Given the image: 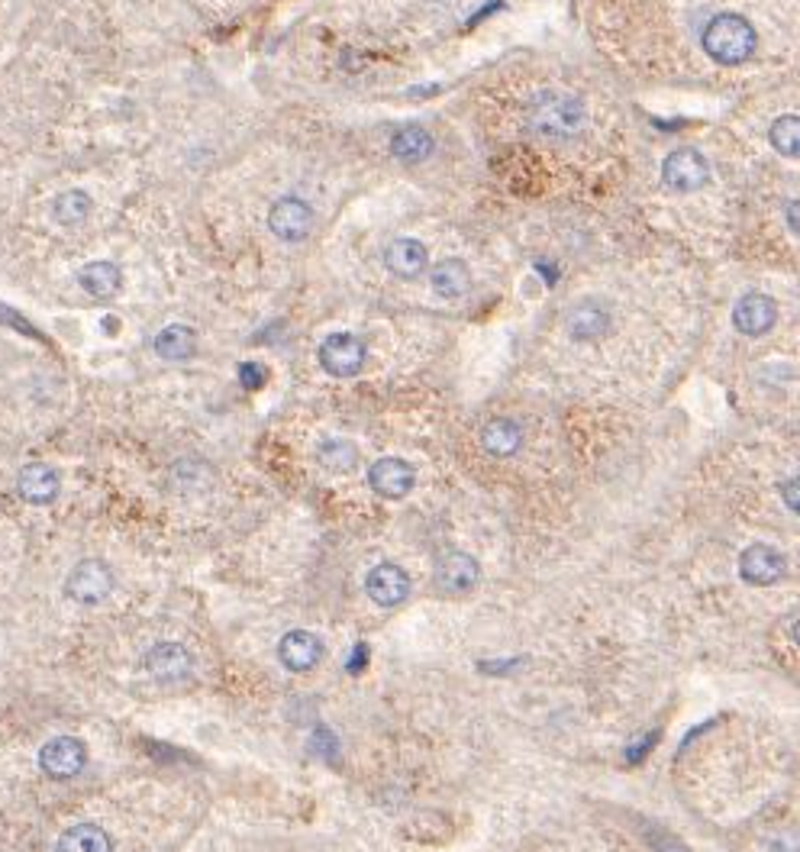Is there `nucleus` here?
Returning a JSON list of instances; mask_svg holds the SVG:
<instances>
[{
	"mask_svg": "<svg viewBox=\"0 0 800 852\" xmlns=\"http://www.w3.org/2000/svg\"><path fill=\"white\" fill-rule=\"evenodd\" d=\"M701 46L716 65H742L755 55L759 36L742 13H716L701 33Z\"/></svg>",
	"mask_w": 800,
	"mask_h": 852,
	"instance_id": "f257e3e1",
	"label": "nucleus"
},
{
	"mask_svg": "<svg viewBox=\"0 0 800 852\" xmlns=\"http://www.w3.org/2000/svg\"><path fill=\"white\" fill-rule=\"evenodd\" d=\"M527 120H530V126H533L536 133L565 139V136L581 133V126L588 123V107H584V100L578 95L549 88V91H539V95L530 97Z\"/></svg>",
	"mask_w": 800,
	"mask_h": 852,
	"instance_id": "f03ea898",
	"label": "nucleus"
},
{
	"mask_svg": "<svg viewBox=\"0 0 800 852\" xmlns=\"http://www.w3.org/2000/svg\"><path fill=\"white\" fill-rule=\"evenodd\" d=\"M662 182L675 194H694L711 182V162L701 149L681 146L665 156L662 162Z\"/></svg>",
	"mask_w": 800,
	"mask_h": 852,
	"instance_id": "7ed1b4c3",
	"label": "nucleus"
},
{
	"mask_svg": "<svg viewBox=\"0 0 800 852\" xmlns=\"http://www.w3.org/2000/svg\"><path fill=\"white\" fill-rule=\"evenodd\" d=\"M320 366L327 375L333 379H353L365 369V359H368V349L365 343L358 339L356 333H330L323 343H320V353H317Z\"/></svg>",
	"mask_w": 800,
	"mask_h": 852,
	"instance_id": "20e7f679",
	"label": "nucleus"
},
{
	"mask_svg": "<svg viewBox=\"0 0 800 852\" xmlns=\"http://www.w3.org/2000/svg\"><path fill=\"white\" fill-rule=\"evenodd\" d=\"M313 210L304 197L287 194L278 197L268 210V230L281 239V243H304L313 230Z\"/></svg>",
	"mask_w": 800,
	"mask_h": 852,
	"instance_id": "39448f33",
	"label": "nucleus"
},
{
	"mask_svg": "<svg viewBox=\"0 0 800 852\" xmlns=\"http://www.w3.org/2000/svg\"><path fill=\"white\" fill-rule=\"evenodd\" d=\"M113 591V571L100 559H85L69 571L65 578V597L75 604H100Z\"/></svg>",
	"mask_w": 800,
	"mask_h": 852,
	"instance_id": "423d86ee",
	"label": "nucleus"
},
{
	"mask_svg": "<svg viewBox=\"0 0 800 852\" xmlns=\"http://www.w3.org/2000/svg\"><path fill=\"white\" fill-rule=\"evenodd\" d=\"M85 765H88V746L75 737H56L39 750V768L56 781H69L82 775Z\"/></svg>",
	"mask_w": 800,
	"mask_h": 852,
	"instance_id": "0eeeda50",
	"label": "nucleus"
},
{
	"mask_svg": "<svg viewBox=\"0 0 800 852\" xmlns=\"http://www.w3.org/2000/svg\"><path fill=\"white\" fill-rule=\"evenodd\" d=\"M775 323H778V304L762 291L742 294L733 307V326L742 336H765L768 330H775Z\"/></svg>",
	"mask_w": 800,
	"mask_h": 852,
	"instance_id": "6e6552de",
	"label": "nucleus"
},
{
	"mask_svg": "<svg viewBox=\"0 0 800 852\" xmlns=\"http://www.w3.org/2000/svg\"><path fill=\"white\" fill-rule=\"evenodd\" d=\"M368 484L374 494L387 497V501H401L414 491L417 484V469L407 462V459H397V456H384L378 459L371 469H368Z\"/></svg>",
	"mask_w": 800,
	"mask_h": 852,
	"instance_id": "1a4fd4ad",
	"label": "nucleus"
},
{
	"mask_svg": "<svg viewBox=\"0 0 800 852\" xmlns=\"http://www.w3.org/2000/svg\"><path fill=\"white\" fill-rule=\"evenodd\" d=\"M565 330H568V336L578 339V343H594V339L607 336V330H611V307L601 304V300L584 297V300H578V304L568 310Z\"/></svg>",
	"mask_w": 800,
	"mask_h": 852,
	"instance_id": "9d476101",
	"label": "nucleus"
},
{
	"mask_svg": "<svg viewBox=\"0 0 800 852\" xmlns=\"http://www.w3.org/2000/svg\"><path fill=\"white\" fill-rule=\"evenodd\" d=\"M481 581V566L468 556V553H445L436 563V588L448 597H461L468 594L475 584Z\"/></svg>",
	"mask_w": 800,
	"mask_h": 852,
	"instance_id": "9b49d317",
	"label": "nucleus"
},
{
	"mask_svg": "<svg viewBox=\"0 0 800 852\" xmlns=\"http://www.w3.org/2000/svg\"><path fill=\"white\" fill-rule=\"evenodd\" d=\"M365 591L378 607H397L407 594H410V578L407 571L394 563H381L368 571L365 578Z\"/></svg>",
	"mask_w": 800,
	"mask_h": 852,
	"instance_id": "f8f14e48",
	"label": "nucleus"
},
{
	"mask_svg": "<svg viewBox=\"0 0 800 852\" xmlns=\"http://www.w3.org/2000/svg\"><path fill=\"white\" fill-rule=\"evenodd\" d=\"M384 266H387L391 275H397L404 282H414V279H420L430 269V252H427V246L420 239L401 236V239H394L384 249Z\"/></svg>",
	"mask_w": 800,
	"mask_h": 852,
	"instance_id": "ddd939ff",
	"label": "nucleus"
},
{
	"mask_svg": "<svg viewBox=\"0 0 800 852\" xmlns=\"http://www.w3.org/2000/svg\"><path fill=\"white\" fill-rule=\"evenodd\" d=\"M59 487H62V478L46 462H29L16 474V494L26 504H36V507L52 504L59 497Z\"/></svg>",
	"mask_w": 800,
	"mask_h": 852,
	"instance_id": "4468645a",
	"label": "nucleus"
},
{
	"mask_svg": "<svg viewBox=\"0 0 800 852\" xmlns=\"http://www.w3.org/2000/svg\"><path fill=\"white\" fill-rule=\"evenodd\" d=\"M785 556L775 550V546H768V543H755V546H749L742 556H739V575L749 581V584H775L781 575H785Z\"/></svg>",
	"mask_w": 800,
	"mask_h": 852,
	"instance_id": "2eb2a0df",
	"label": "nucleus"
},
{
	"mask_svg": "<svg viewBox=\"0 0 800 852\" xmlns=\"http://www.w3.org/2000/svg\"><path fill=\"white\" fill-rule=\"evenodd\" d=\"M433 149H436V139H433V133H430L427 126H420V123H404V126H397L394 136H391V156H394L397 162H404V165H420V162H427V159L433 156Z\"/></svg>",
	"mask_w": 800,
	"mask_h": 852,
	"instance_id": "dca6fc26",
	"label": "nucleus"
},
{
	"mask_svg": "<svg viewBox=\"0 0 800 852\" xmlns=\"http://www.w3.org/2000/svg\"><path fill=\"white\" fill-rule=\"evenodd\" d=\"M194 668V656L181 643H156L146 653V671L159 681H184Z\"/></svg>",
	"mask_w": 800,
	"mask_h": 852,
	"instance_id": "f3484780",
	"label": "nucleus"
},
{
	"mask_svg": "<svg viewBox=\"0 0 800 852\" xmlns=\"http://www.w3.org/2000/svg\"><path fill=\"white\" fill-rule=\"evenodd\" d=\"M278 659L291 671H310L323 659V643H320V637H313L307 630H291L278 643Z\"/></svg>",
	"mask_w": 800,
	"mask_h": 852,
	"instance_id": "a211bd4d",
	"label": "nucleus"
},
{
	"mask_svg": "<svg viewBox=\"0 0 800 852\" xmlns=\"http://www.w3.org/2000/svg\"><path fill=\"white\" fill-rule=\"evenodd\" d=\"M481 446H484V453H491V456H497V459H507V456L520 453V446H524V427H520L517 420H510V417H497V420H491V423L481 430Z\"/></svg>",
	"mask_w": 800,
	"mask_h": 852,
	"instance_id": "6ab92c4d",
	"label": "nucleus"
},
{
	"mask_svg": "<svg viewBox=\"0 0 800 852\" xmlns=\"http://www.w3.org/2000/svg\"><path fill=\"white\" fill-rule=\"evenodd\" d=\"M430 284L443 300H461L471 291V272L461 259H443L430 269Z\"/></svg>",
	"mask_w": 800,
	"mask_h": 852,
	"instance_id": "aec40b11",
	"label": "nucleus"
},
{
	"mask_svg": "<svg viewBox=\"0 0 800 852\" xmlns=\"http://www.w3.org/2000/svg\"><path fill=\"white\" fill-rule=\"evenodd\" d=\"M152 346H156V356L165 362H187L197 353V333L187 323H169L165 330H159Z\"/></svg>",
	"mask_w": 800,
	"mask_h": 852,
	"instance_id": "412c9836",
	"label": "nucleus"
},
{
	"mask_svg": "<svg viewBox=\"0 0 800 852\" xmlns=\"http://www.w3.org/2000/svg\"><path fill=\"white\" fill-rule=\"evenodd\" d=\"M78 284L88 291L94 300H110V297H116V291L123 284V275H120V269L113 262L100 259V262H88L78 272Z\"/></svg>",
	"mask_w": 800,
	"mask_h": 852,
	"instance_id": "4be33fe9",
	"label": "nucleus"
},
{
	"mask_svg": "<svg viewBox=\"0 0 800 852\" xmlns=\"http://www.w3.org/2000/svg\"><path fill=\"white\" fill-rule=\"evenodd\" d=\"M56 852H113V843L97 824H75L59 837Z\"/></svg>",
	"mask_w": 800,
	"mask_h": 852,
	"instance_id": "5701e85b",
	"label": "nucleus"
},
{
	"mask_svg": "<svg viewBox=\"0 0 800 852\" xmlns=\"http://www.w3.org/2000/svg\"><path fill=\"white\" fill-rule=\"evenodd\" d=\"M90 194L82 188L62 190L56 200H52V220L59 226H82L90 217Z\"/></svg>",
	"mask_w": 800,
	"mask_h": 852,
	"instance_id": "b1692460",
	"label": "nucleus"
},
{
	"mask_svg": "<svg viewBox=\"0 0 800 852\" xmlns=\"http://www.w3.org/2000/svg\"><path fill=\"white\" fill-rule=\"evenodd\" d=\"M317 459L327 472H353L358 466V449L349 440H323Z\"/></svg>",
	"mask_w": 800,
	"mask_h": 852,
	"instance_id": "393cba45",
	"label": "nucleus"
},
{
	"mask_svg": "<svg viewBox=\"0 0 800 852\" xmlns=\"http://www.w3.org/2000/svg\"><path fill=\"white\" fill-rule=\"evenodd\" d=\"M768 143L775 152L788 156V159H798L800 152V120L798 113H785L772 123L768 129Z\"/></svg>",
	"mask_w": 800,
	"mask_h": 852,
	"instance_id": "a878e982",
	"label": "nucleus"
},
{
	"mask_svg": "<svg viewBox=\"0 0 800 852\" xmlns=\"http://www.w3.org/2000/svg\"><path fill=\"white\" fill-rule=\"evenodd\" d=\"M239 381H243L246 391H259V387L266 384V369L256 366V362H243V366H239Z\"/></svg>",
	"mask_w": 800,
	"mask_h": 852,
	"instance_id": "bb28decb",
	"label": "nucleus"
},
{
	"mask_svg": "<svg viewBox=\"0 0 800 852\" xmlns=\"http://www.w3.org/2000/svg\"><path fill=\"white\" fill-rule=\"evenodd\" d=\"M781 494H785V504L798 514V478H788V481L781 484Z\"/></svg>",
	"mask_w": 800,
	"mask_h": 852,
	"instance_id": "cd10ccee",
	"label": "nucleus"
},
{
	"mask_svg": "<svg viewBox=\"0 0 800 852\" xmlns=\"http://www.w3.org/2000/svg\"><path fill=\"white\" fill-rule=\"evenodd\" d=\"M785 220H788V230H791V233H798L800 230V203L798 200H788V203H785Z\"/></svg>",
	"mask_w": 800,
	"mask_h": 852,
	"instance_id": "c85d7f7f",
	"label": "nucleus"
},
{
	"mask_svg": "<svg viewBox=\"0 0 800 852\" xmlns=\"http://www.w3.org/2000/svg\"><path fill=\"white\" fill-rule=\"evenodd\" d=\"M365 663H368V646H356V659H353V665H349V668H353V671H358V668H361Z\"/></svg>",
	"mask_w": 800,
	"mask_h": 852,
	"instance_id": "c756f323",
	"label": "nucleus"
}]
</instances>
